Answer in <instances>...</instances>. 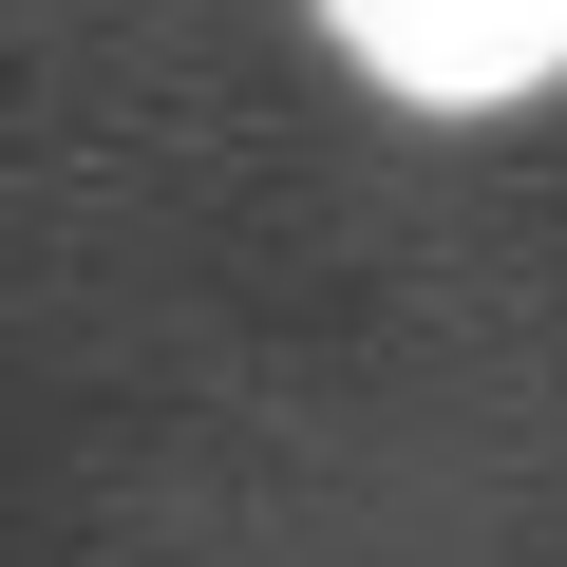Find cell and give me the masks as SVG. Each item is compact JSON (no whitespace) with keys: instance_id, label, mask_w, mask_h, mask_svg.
I'll return each mask as SVG.
<instances>
[{"instance_id":"cell-1","label":"cell","mask_w":567,"mask_h":567,"mask_svg":"<svg viewBox=\"0 0 567 567\" xmlns=\"http://www.w3.org/2000/svg\"><path fill=\"white\" fill-rule=\"evenodd\" d=\"M322 20L379 95H435V114H492V95L567 76V0H322Z\"/></svg>"}]
</instances>
